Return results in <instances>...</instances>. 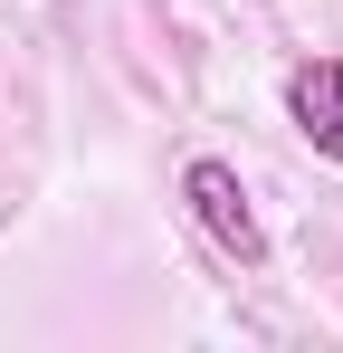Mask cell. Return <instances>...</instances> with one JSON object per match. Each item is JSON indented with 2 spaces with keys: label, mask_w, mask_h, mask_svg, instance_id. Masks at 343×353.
Masks as SVG:
<instances>
[{
  "label": "cell",
  "mask_w": 343,
  "mask_h": 353,
  "mask_svg": "<svg viewBox=\"0 0 343 353\" xmlns=\"http://www.w3.org/2000/svg\"><path fill=\"white\" fill-rule=\"evenodd\" d=\"M181 201H191V220H200V239H210L220 258H238V268H267V230H258V210H248V181H238V163H220V153H191V163H181Z\"/></svg>",
  "instance_id": "cell-1"
},
{
  "label": "cell",
  "mask_w": 343,
  "mask_h": 353,
  "mask_svg": "<svg viewBox=\"0 0 343 353\" xmlns=\"http://www.w3.org/2000/svg\"><path fill=\"white\" fill-rule=\"evenodd\" d=\"M286 124L324 163H343V58H295L286 67Z\"/></svg>",
  "instance_id": "cell-2"
}]
</instances>
